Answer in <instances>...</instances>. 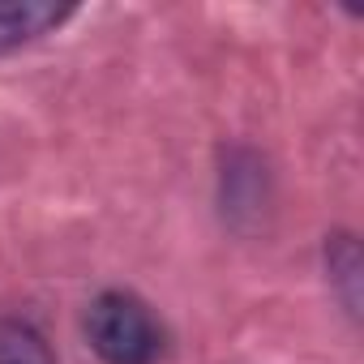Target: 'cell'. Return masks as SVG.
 <instances>
[{
    "label": "cell",
    "instance_id": "6da1fadb",
    "mask_svg": "<svg viewBox=\"0 0 364 364\" xmlns=\"http://www.w3.org/2000/svg\"><path fill=\"white\" fill-rule=\"evenodd\" d=\"M86 334L103 364H154L163 330L133 291H103L86 309Z\"/></svg>",
    "mask_w": 364,
    "mask_h": 364
},
{
    "label": "cell",
    "instance_id": "7a4b0ae2",
    "mask_svg": "<svg viewBox=\"0 0 364 364\" xmlns=\"http://www.w3.org/2000/svg\"><path fill=\"white\" fill-rule=\"evenodd\" d=\"M219 202H223V215L232 228H245L266 210V163L253 150H245V146L223 150Z\"/></svg>",
    "mask_w": 364,
    "mask_h": 364
},
{
    "label": "cell",
    "instance_id": "3957f363",
    "mask_svg": "<svg viewBox=\"0 0 364 364\" xmlns=\"http://www.w3.org/2000/svg\"><path fill=\"white\" fill-rule=\"evenodd\" d=\"M69 5H52V0H0V52L43 39L48 31L69 22Z\"/></svg>",
    "mask_w": 364,
    "mask_h": 364
},
{
    "label": "cell",
    "instance_id": "277c9868",
    "mask_svg": "<svg viewBox=\"0 0 364 364\" xmlns=\"http://www.w3.org/2000/svg\"><path fill=\"white\" fill-rule=\"evenodd\" d=\"M326 279L338 304L360 317V287H364V262H360V240L351 232H330L326 236Z\"/></svg>",
    "mask_w": 364,
    "mask_h": 364
},
{
    "label": "cell",
    "instance_id": "5b68a950",
    "mask_svg": "<svg viewBox=\"0 0 364 364\" xmlns=\"http://www.w3.org/2000/svg\"><path fill=\"white\" fill-rule=\"evenodd\" d=\"M0 364H56L48 343L39 338V330H31L26 321H0Z\"/></svg>",
    "mask_w": 364,
    "mask_h": 364
}]
</instances>
